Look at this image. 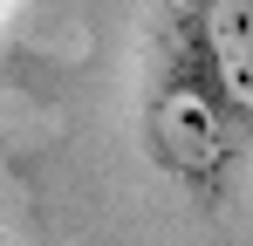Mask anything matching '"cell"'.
Returning a JSON list of instances; mask_svg holds the SVG:
<instances>
[{
    "label": "cell",
    "mask_w": 253,
    "mask_h": 246,
    "mask_svg": "<svg viewBox=\"0 0 253 246\" xmlns=\"http://www.w3.org/2000/svg\"><path fill=\"white\" fill-rule=\"evenodd\" d=\"M171 7L185 14L226 110L240 117V130L253 144V0H171Z\"/></svg>",
    "instance_id": "cell-2"
},
{
    "label": "cell",
    "mask_w": 253,
    "mask_h": 246,
    "mask_svg": "<svg viewBox=\"0 0 253 246\" xmlns=\"http://www.w3.org/2000/svg\"><path fill=\"white\" fill-rule=\"evenodd\" d=\"M137 130H144L151 171L171 178L178 192H192L199 205H219L253 158L247 130L226 110V96H219V82H212V69H206V55H199V41H192L178 7H165V21L151 35Z\"/></svg>",
    "instance_id": "cell-1"
},
{
    "label": "cell",
    "mask_w": 253,
    "mask_h": 246,
    "mask_svg": "<svg viewBox=\"0 0 253 246\" xmlns=\"http://www.w3.org/2000/svg\"><path fill=\"white\" fill-rule=\"evenodd\" d=\"M0 7H7V0H0Z\"/></svg>",
    "instance_id": "cell-3"
}]
</instances>
